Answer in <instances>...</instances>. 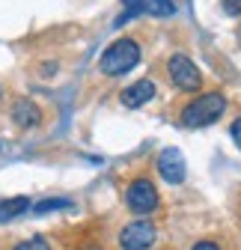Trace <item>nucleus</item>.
<instances>
[{
  "mask_svg": "<svg viewBox=\"0 0 241 250\" xmlns=\"http://www.w3.org/2000/svg\"><path fill=\"white\" fill-rule=\"evenodd\" d=\"M223 110H226L223 92H202V96H197L182 110V125H188V128H202V125L218 122L223 116Z\"/></svg>",
  "mask_w": 241,
  "mask_h": 250,
  "instance_id": "1",
  "label": "nucleus"
},
{
  "mask_svg": "<svg viewBox=\"0 0 241 250\" xmlns=\"http://www.w3.org/2000/svg\"><path fill=\"white\" fill-rule=\"evenodd\" d=\"M140 62V45L134 39H116L99 60L104 75H125Z\"/></svg>",
  "mask_w": 241,
  "mask_h": 250,
  "instance_id": "2",
  "label": "nucleus"
},
{
  "mask_svg": "<svg viewBox=\"0 0 241 250\" xmlns=\"http://www.w3.org/2000/svg\"><path fill=\"white\" fill-rule=\"evenodd\" d=\"M167 72H170V81H173L179 89H185V92H197V89L202 86L200 69L194 66V60L185 57V54H173L170 62H167Z\"/></svg>",
  "mask_w": 241,
  "mask_h": 250,
  "instance_id": "3",
  "label": "nucleus"
},
{
  "mask_svg": "<svg viewBox=\"0 0 241 250\" xmlns=\"http://www.w3.org/2000/svg\"><path fill=\"white\" fill-rule=\"evenodd\" d=\"M125 203L131 211L137 214H149V211H155L158 208V191H155V185L149 182V179H134L128 185V191H125Z\"/></svg>",
  "mask_w": 241,
  "mask_h": 250,
  "instance_id": "4",
  "label": "nucleus"
},
{
  "mask_svg": "<svg viewBox=\"0 0 241 250\" xmlns=\"http://www.w3.org/2000/svg\"><path fill=\"white\" fill-rule=\"evenodd\" d=\"M158 238V229L149 224V221H134L128 224L122 232H119V244L122 250H149Z\"/></svg>",
  "mask_w": 241,
  "mask_h": 250,
  "instance_id": "5",
  "label": "nucleus"
},
{
  "mask_svg": "<svg viewBox=\"0 0 241 250\" xmlns=\"http://www.w3.org/2000/svg\"><path fill=\"white\" fill-rule=\"evenodd\" d=\"M158 173H161V179L170 182V185H182V182H185V173H188L185 155L179 152L176 146L164 149V152L158 155Z\"/></svg>",
  "mask_w": 241,
  "mask_h": 250,
  "instance_id": "6",
  "label": "nucleus"
},
{
  "mask_svg": "<svg viewBox=\"0 0 241 250\" xmlns=\"http://www.w3.org/2000/svg\"><path fill=\"white\" fill-rule=\"evenodd\" d=\"M119 99H122V104L131 107V110H134V107H143L146 102H152V99H155V83H152V81H137V83L125 86Z\"/></svg>",
  "mask_w": 241,
  "mask_h": 250,
  "instance_id": "7",
  "label": "nucleus"
},
{
  "mask_svg": "<svg viewBox=\"0 0 241 250\" xmlns=\"http://www.w3.org/2000/svg\"><path fill=\"white\" fill-rule=\"evenodd\" d=\"M12 116H15V122L21 125V128H30V125H36L39 122V107L30 102V99H18L15 102V107H12Z\"/></svg>",
  "mask_w": 241,
  "mask_h": 250,
  "instance_id": "8",
  "label": "nucleus"
},
{
  "mask_svg": "<svg viewBox=\"0 0 241 250\" xmlns=\"http://www.w3.org/2000/svg\"><path fill=\"white\" fill-rule=\"evenodd\" d=\"M30 211V200L27 197H12V200H3L0 203V224H6V221H15L18 214Z\"/></svg>",
  "mask_w": 241,
  "mask_h": 250,
  "instance_id": "9",
  "label": "nucleus"
},
{
  "mask_svg": "<svg viewBox=\"0 0 241 250\" xmlns=\"http://www.w3.org/2000/svg\"><path fill=\"white\" fill-rule=\"evenodd\" d=\"M146 12H152L158 18H170L176 15V3L173 0H146Z\"/></svg>",
  "mask_w": 241,
  "mask_h": 250,
  "instance_id": "10",
  "label": "nucleus"
},
{
  "mask_svg": "<svg viewBox=\"0 0 241 250\" xmlns=\"http://www.w3.org/2000/svg\"><path fill=\"white\" fill-rule=\"evenodd\" d=\"M57 208H72V200H66V197H51V200H42V203L33 206L36 214H48V211H57Z\"/></svg>",
  "mask_w": 241,
  "mask_h": 250,
  "instance_id": "11",
  "label": "nucleus"
},
{
  "mask_svg": "<svg viewBox=\"0 0 241 250\" xmlns=\"http://www.w3.org/2000/svg\"><path fill=\"white\" fill-rule=\"evenodd\" d=\"M12 250H51V244H48V238H42V235H33V238H27V241L15 244Z\"/></svg>",
  "mask_w": 241,
  "mask_h": 250,
  "instance_id": "12",
  "label": "nucleus"
},
{
  "mask_svg": "<svg viewBox=\"0 0 241 250\" xmlns=\"http://www.w3.org/2000/svg\"><path fill=\"white\" fill-rule=\"evenodd\" d=\"M223 12L226 15H241V0H223Z\"/></svg>",
  "mask_w": 241,
  "mask_h": 250,
  "instance_id": "13",
  "label": "nucleus"
},
{
  "mask_svg": "<svg viewBox=\"0 0 241 250\" xmlns=\"http://www.w3.org/2000/svg\"><path fill=\"white\" fill-rule=\"evenodd\" d=\"M229 134H232V140H235V146L241 149V116L232 122V128H229Z\"/></svg>",
  "mask_w": 241,
  "mask_h": 250,
  "instance_id": "14",
  "label": "nucleus"
},
{
  "mask_svg": "<svg viewBox=\"0 0 241 250\" xmlns=\"http://www.w3.org/2000/svg\"><path fill=\"white\" fill-rule=\"evenodd\" d=\"M191 250H221V244H218V241H208V238H205V241H197Z\"/></svg>",
  "mask_w": 241,
  "mask_h": 250,
  "instance_id": "15",
  "label": "nucleus"
}]
</instances>
